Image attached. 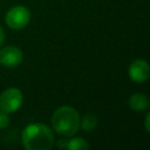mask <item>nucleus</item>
<instances>
[{
    "instance_id": "1",
    "label": "nucleus",
    "mask_w": 150,
    "mask_h": 150,
    "mask_svg": "<svg viewBox=\"0 0 150 150\" xmlns=\"http://www.w3.org/2000/svg\"><path fill=\"white\" fill-rule=\"evenodd\" d=\"M21 142L27 150H50L55 137L53 130L46 124L32 123L22 130Z\"/></svg>"
},
{
    "instance_id": "2",
    "label": "nucleus",
    "mask_w": 150,
    "mask_h": 150,
    "mask_svg": "<svg viewBox=\"0 0 150 150\" xmlns=\"http://www.w3.org/2000/svg\"><path fill=\"white\" fill-rule=\"evenodd\" d=\"M52 127L61 136H74L80 129V115L77 110L69 105L57 108L52 115Z\"/></svg>"
},
{
    "instance_id": "3",
    "label": "nucleus",
    "mask_w": 150,
    "mask_h": 150,
    "mask_svg": "<svg viewBox=\"0 0 150 150\" xmlns=\"http://www.w3.org/2000/svg\"><path fill=\"white\" fill-rule=\"evenodd\" d=\"M30 20V12L27 7L22 5H16L9 8L5 15L6 25L14 30L25 28Z\"/></svg>"
},
{
    "instance_id": "4",
    "label": "nucleus",
    "mask_w": 150,
    "mask_h": 150,
    "mask_svg": "<svg viewBox=\"0 0 150 150\" xmlns=\"http://www.w3.org/2000/svg\"><path fill=\"white\" fill-rule=\"evenodd\" d=\"M23 96L18 88H7L0 95V111L6 114H13L21 107Z\"/></svg>"
},
{
    "instance_id": "5",
    "label": "nucleus",
    "mask_w": 150,
    "mask_h": 150,
    "mask_svg": "<svg viewBox=\"0 0 150 150\" xmlns=\"http://www.w3.org/2000/svg\"><path fill=\"white\" fill-rule=\"evenodd\" d=\"M22 52L15 46H6L0 49V64L6 68H13L22 62Z\"/></svg>"
},
{
    "instance_id": "6",
    "label": "nucleus",
    "mask_w": 150,
    "mask_h": 150,
    "mask_svg": "<svg viewBox=\"0 0 150 150\" xmlns=\"http://www.w3.org/2000/svg\"><path fill=\"white\" fill-rule=\"evenodd\" d=\"M128 74H129L130 80L136 82V83L145 82L149 79V75H150L149 63L145 60L137 59V60H135L130 63L129 69H128Z\"/></svg>"
},
{
    "instance_id": "7",
    "label": "nucleus",
    "mask_w": 150,
    "mask_h": 150,
    "mask_svg": "<svg viewBox=\"0 0 150 150\" xmlns=\"http://www.w3.org/2000/svg\"><path fill=\"white\" fill-rule=\"evenodd\" d=\"M128 104L131 110L136 112H141L149 108V98L146 95L142 93H135L129 97Z\"/></svg>"
},
{
    "instance_id": "8",
    "label": "nucleus",
    "mask_w": 150,
    "mask_h": 150,
    "mask_svg": "<svg viewBox=\"0 0 150 150\" xmlns=\"http://www.w3.org/2000/svg\"><path fill=\"white\" fill-rule=\"evenodd\" d=\"M97 125V117L93 112H88L83 115L82 118H80V128L84 131H91L96 128Z\"/></svg>"
},
{
    "instance_id": "9",
    "label": "nucleus",
    "mask_w": 150,
    "mask_h": 150,
    "mask_svg": "<svg viewBox=\"0 0 150 150\" xmlns=\"http://www.w3.org/2000/svg\"><path fill=\"white\" fill-rule=\"evenodd\" d=\"M67 149H69V150H87V149H89V144L82 137H71L69 141H67Z\"/></svg>"
},
{
    "instance_id": "10",
    "label": "nucleus",
    "mask_w": 150,
    "mask_h": 150,
    "mask_svg": "<svg viewBox=\"0 0 150 150\" xmlns=\"http://www.w3.org/2000/svg\"><path fill=\"white\" fill-rule=\"evenodd\" d=\"M9 125V116L6 112L0 111V129H5Z\"/></svg>"
},
{
    "instance_id": "11",
    "label": "nucleus",
    "mask_w": 150,
    "mask_h": 150,
    "mask_svg": "<svg viewBox=\"0 0 150 150\" xmlns=\"http://www.w3.org/2000/svg\"><path fill=\"white\" fill-rule=\"evenodd\" d=\"M149 120H150V115H149V114H146V116H145V120H144V125H145V130H146V132H150Z\"/></svg>"
},
{
    "instance_id": "12",
    "label": "nucleus",
    "mask_w": 150,
    "mask_h": 150,
    "mask_svg": "<svg viewBox=\"0 0 150 150\" xmlns=\"http://www.w3.org/2000/svg\"><path fill=\"white\" fill-rule=\"evenodd\" d=\"M56 145H57L59 148H67V141H64V139H59V141L56 142Z\"/></svg>"
},
{
    "instance_id": "13",
    "label": "nucleus",
    "mask_w": 150,
    "mask_h": 150,
    "mask_svg": "<svg viewBox=\"0 0 150 150\" xmlns=\"http://www.w3.org/2000/svg\"><path fill=\"white\" fill-rule=\"evenodd\" d=\"M4 40H5V32H4L2 27L0 26V47L2 46V43H4Z\"/></svg>"
}]
</instances>
